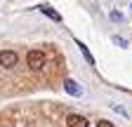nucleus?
<instances>
[{
  "instance_id": "obj_8",
  "label": "nucleus",
  "mask_w": 132,
  "mask_h": 127,
  "mask_svg": "<svg viewBox=\"0 0 132 127\" xmlns=\"http://www.w3.org/2000/svg\"><path fill=\"white\" fill-rule=\"evenodd\" d=\"M111 19L113 21H123V14L120 12H111Z\"/></svg>"
},
{
  "instance_id": "obj_1",
  "label": "nucleus",
  "mask_w": 132,
  "mask_h": 127,
  "mask_svg": "<svg viewBox=\"0 0 132 127\" xmlns=\"http://www.w3.org/2000/svg\"><path fill=\"white\" fill-rule=\"evenodd\" d=\"M26 63H28L31 71H40V68L45 66V54H43L40 50H31L28 57H26Z\"/></svg>"
},
{
  "instance_id": "obj_4",
  "label": "nucleus",
  "mask_w": 132,
  "mask_h": 127,
  "mask_svg": "<svg viewBox=\"0 0 132 127\" xmlns=\"http://www.w3.org/2000/svg\"><path fill=\"white\" fill-rule=\"evenodd\" d=\"M64 89L69 92L71 97H80V94H82V87H80L76 80H71V78H66V80H64Z\"/></svg>"
},
{
  "instance_id": "obj_5",
  "label": "nucleus",
  "mask_w": 132,
  "mask_h": 127,
  "mask_svg": "<svg viewBox=\"0 0 132 127\" xmlns=\"http://www.w3.org/2000/svg\"><path fill=\"white\" fill-rule=\"evenodd\" d=\"M38 10H40L43 14H47V17H50V19H54V21H61V14H59V12H54L52 7H50V5H40Z\"/></svg>"
},
{
  "instance_id": "obj_10",
  "label": "nucleus",
  "mask_w": 132,
  "mask_h": 127,
  "mask_svg": "<svg viewBox=\"0 0 132 127\" xmlns=\"http://www.w3.org/2000/svg\"><path fill=\"white\" fill-rule=\"evenodd\" d=\"M97 127H113V122H109V120H99Z\"/></svg>"
},
{
  "instance_id": "obj_7",
  "label": "nucleus",
  "mask_w": 132,
  "mask_h": 127,
  "mask_svg": "<svg viewBox=\"0 0 132 127\" xmlns=\"http://www.w3.org/2000/svg\"><path fill=\"white\" fill-rule=\"evenodd\" d=\"M113 42L118 45V47H123V50L127 47V40H125V38H118V35H113Z\"/></svg>"
},
{
  "instance_id": "obj_3",
  "label": "nucleus",
  "mask_w": 132,
  "mask_h": 127,
  "mask_svg": "<svg viewBox=\"0 0 132 127\" xmlns=\"http://www.w3.org/2000/svg\"><path fill=\"white\" fill-rule=\"evenodd\" d=\"M66 125H69V127H87L90 122H87V118H85V115H78V113H71L69 118H66Z\"/></svg>"
},
{
  "instance_id": "obj_6",
  "label": "nucleus",
  "mask_w": 132,
  "mask_h": 127,
  "mask_svg": "<svg viewBox=\"0 0 132 127\" xmlns=\"http://www.w3.org/2000/svg\"><path fill=\"white\" fill-rule=\"evenodd\" d=\"M76 45H78V50H80V52H82V57H85V61H87V63H90V66H94V57H92V54H90V50H87V47H85V45H82V42H80V40H76Z\"/></svg>"
},
{
  "instance_id": "obj_9",
  "label": "nucleus",
  "mask_w": 132,
  "mask_h": 127,
  "mask_svg": "<svg viewBox=\"0 0 132 127\" xmlns=\"http://www.w3.org/2000/svg\"><path fill=\"white\" fill-rule=\"evenodd\" d=\"M111 108H113V111H118V113H120V115H127V113H125V108H120L118 104H111Z\"/></svg>"
},
{
  "instance_id": "obj_2",
  "label": "nucleus",
  "mask_w": 132,
  "mask_h": 127,
  "mask_svg": "<svg viewBox=\"0 0 132 127\" xmlns=\"http://www.w3.org/2000/svg\"><path fill=\"white\" fill-rule=\"evenodd\" d=\"M16 61H19V57H16L14 50H3L0 52V66L3 68H14Z\"/></svg>"
}]
</instances>
